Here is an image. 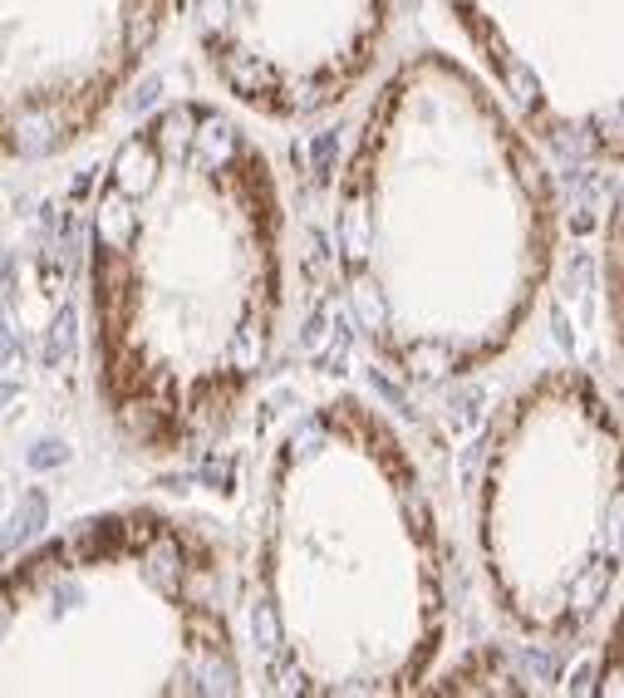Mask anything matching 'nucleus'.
<instances>
[{
    "mask_svg": "<svg viewBox=\"0 0 624 698\" xmlns=\"http://www.w3.org/2000/svg\"><path fill=\"white\" fill-rule=\"evenodd\" d=\"M89 384L148 463L222 443L285 330V202L271 153L217 104L177 99L104 158L84 217Z\"/></svg>",
    "mask_w": 624,
    "mask_h": 698,
    "instance_id": "f257e3e1",
    "label": "nucleus"
},
{
    "mask_svg": "<svg viewBox=\"0 0 624 698\" xmlns=\"http://www.w3.org/2000/svg\"><path fill=\"white\" fill-rule=\"evenodd\" d=\"M551 163L467 59L418 50L379 79L340 158L330 256L389 379L448 389L516 349L561 246Z\"/></svg>",
    "mask_w": 624,
    "mask_h": 698,
    "instance_id": "f03ea898",
    "label": "nucleus"
},
{
    "mask_svg": "<svg viewBox=\"0 0 624 698\" xmlns=\"http://www.w3.org/2000/svg\"><path fill=\"white\" fill-rule=\"evenodd\" d=\"M241 610L276 694L398 698L448 649V541L428 477L359 394L290 413L251 482Z\"/></svg>",
    "mask_w": 624,
    "mask_h": 698,
    "instance_id": "7ed1b4c3",
    "label": "nucleus"
},
{
    "mask_svg": "<svg viewBox=\"0 0 624 698\" xmlns=\"http://www.w3.org/2000/svg\"><path fill=\"white\" fill-rule=\"evenodd\" d=\"M227 546L168 507H109L5 566L0 694H246Z\"/></svg>",
    "mask_w": 624,
    "mask_h": 698,
    "instance_id": "20e7f679",
    "label": "nucleus"
},
{
    "mask_svg": "<svg viewBox=\"0 0 624 698\" xmlns=\"http://www.w3.org/2000/svg\"><path fill=\"white\" fill-rule=\"evenodd\" d=\"M472 551L516 640H585L624 585V408L580 369L516 384L472 458Z\"/></svg>",
    "mask_w": 624,
    "mask_h": 698,
    "instance_id": "39448f33",
    "label": "nucleus"
},
{
    "mask_svg": "<svg viewBox=\"0 0 624 698\" xmlns=\"http://www.w3.org/2000/svg\"><path fill=\"white\" fill-rule=\"evenodd\" d=\"M526 133L566 168H624V0H438Z\"/></svg>",
    "mask_w": 624,
    "mask_h": 698,
    "instance_id": "423d86ee",
    "label": "nucleus"
},
{
    "mask_svg": "<svg viewBox=\"0 0 624 698\" xmlns=\"http://www.w3.org/2000/svg\"><path fill=\"white\" fill-rule=\"evenodd\" d=\"M177 0H0V148L40 168L94 138L153 59Z\"/></svg>",
    "mask_w": 624,
    "mask_h": 698,
    "instance_id": "0eeeda50",
    "label": "nucleus"
},
{
    "mask_svg": "<svg viewBox=\"0 0 624 698\" xmlns=\"http://www.w3.org/2000/svg\"><path fill=\"white\" fill-rule=\"evenodd\" d=\"M187 35L236 109L305 123L364 89L398 0H182Z\"/></svg>",
    "mask_w": 624,
    "mask_h": 698,
    "instance_id": "6e6552de",
    "label": "nucleus"
},
{
    "mask_svg": "<svg viewBox=\"0 0 624 698\" xmlns=\"http://www.w3.org/2000/svg\"><path fill=\"white\" fill-rule=\"evenodd\" d=\"M600 276H605V310H610V335L620 349V369H624V182L610 202L605 217V236H600Z\"/></svg>",
    "mask_w": 624,
    "mask_h": 698,
    "instance_id": "1a4fd4ad",
    "label": "nucleus"
},
{
    "mask_svg": "<svg viewBox=\"0 0 624 698\" xmlns=\"http://www.w3.org/2000/svg\"><path fill=\"white\" fill-rule=\"evenodd\" d=\"M590 689L595 694H610V698H624V585H620L615 610H610L605 640H600V659L590 669Z\"/></svg>",
    "mask_w": 624,
    "mask_h": 698,
    "instance_id": "9d476101",
    "label": "nucleus"
}]
</instances>
